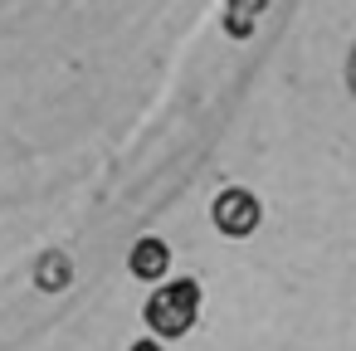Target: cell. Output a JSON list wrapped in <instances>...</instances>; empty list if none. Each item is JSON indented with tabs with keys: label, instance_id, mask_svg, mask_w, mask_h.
Masks as SVG:
<instances>
[{
	"label": "cell",
	"instance_id": "obj_2",
	"mask_svg": "<svg viewBox=\"0 0 356 351\" xmlns=\"http://www.w3.org/2000/svg\"><path fill=\"white\" fill-rule=\"evenodd\" d=\"M259 200L249 195V190H225L220 200H215V210H210V220L229 234V239H244V234H254L259 229Z\"/></svg>",
	"mask_w": 356,
	"mask_h": 351
},
{
	"label": "cell",
	"instance_id": "obj_4",
	"mask_svg": "<svg viewBox=\"0 0 356 351\" xmlns=\"http://www.w3.org/2000/svg\"><path fill=\"white\" fill-rule=\"evenodd\" d=\"M69 278H74V263H69V254H44V259H40V268H35V283H40L44 293H59V288H69Z\"/></svg>",
	"mask_w": 356,
	"mask_h": 351
},
{
	"label": "cell",
	"instance_id": "obj_6",
	"mask_svg": "<svg viewBox=\"0 0 356 351\" xmlns=\"http://www.w3.org/2000/svg\"><path fill=\"white\" fill-rule=\"evenodd\" d=\"M127 351H161V346H156V341H132Z\"/></svg>",
	"mask_w": 356,
	"mask_h": 351
},
{
	"label": "cell",
	"instance_id": "obj_3",
	"mask_svg": "<svg viewBox=\"0 0 356 351\" xmlns=\"http://www.w3.org/2000/svg\"><path fill=\"white\" fill-rule=\"evenodd\" d=\"M166 263H171V254H166L161 239H137L132 254H127V268H132L142 283H156V278L166 273Z\"/></svg>",
	"mask_w": 356,
	"mask_h": 351
},
{
	"label": "cell",
	"instance_id": "obj_1",
	"mask_svg": "<svg viewBox=\"0 0 356 351\" xmlns=\"http://www.w3.org/2000/svg\"><path fill=\"white\" fill-rule=\"evenodd\" d=\"M195 307H200V283L181 278V283L152 293V302H147V322H152L161 336H181V332L195 327Z\"/></svg>",
	"mask_w": 356,
	"mask_h": 351
},
{
	"label": "cell",
	"instance_id": "obj_5",
	"mask_svg": "<svg viewBox=\"0 0 356 351\" xmlns=\"http://www.w3.org/2000/svg\"><path fill=\"white\" fill-rule=\"evenodd\" d=\"M264 10V0H229V15H225V30L234 35V40H244L249 30H254V15Z\"/></svg>",
	"mask_w": 356,
	"mask_h": 351
}]
</instances>
